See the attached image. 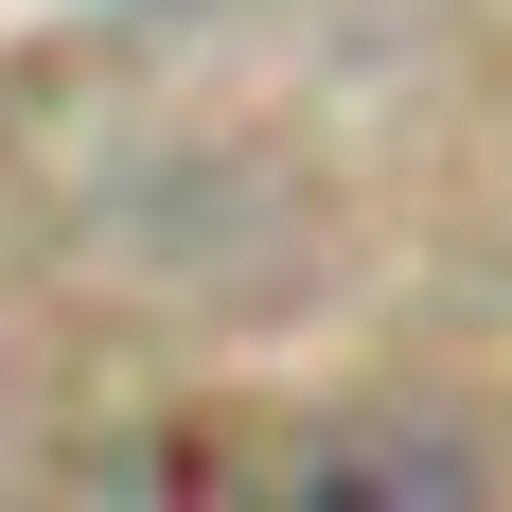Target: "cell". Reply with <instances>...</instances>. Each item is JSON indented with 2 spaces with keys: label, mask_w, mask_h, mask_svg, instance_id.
Returning <instances> with one entry per match:
<instances>
[{
  "label": "cell",
  "mask_w": 512,
  "mask_h": 512,
  "mask_svg": "<svg viewBox=\"0 0 512 512\" xmlns=\"http://www.w3.org/2000/svg\"><path fill=\"white\" fill-rule=\"evenodd\" d=\"M283 495H442V512H460V495H495V477H477L460 460V442H301V460H283Z\"/></svg>",
  "instance_id": "cell-1"
}]
</instances>
